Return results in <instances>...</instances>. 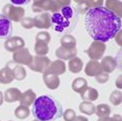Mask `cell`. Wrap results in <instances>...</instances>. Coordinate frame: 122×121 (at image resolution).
<instances>
[{
  "label": "cell",
  "instance_id": "obj_41",
  "mask_svg": "<svg viewBox=\"0 0 122 121\" xmlns=\"http://www.w3.org/2000/svg\"><path fill=\"white\" fill-rule=\"evenodd\" d=\"M112 121H122V116L119 115V114H115V115H113L111 117Z\"/></svg>",
  "mask_w": 122,
  "mask_h": 121
},
{
  "label": "cell",
  "instance_id": "obj_42",
  "mask_svg": "<svg viewBox=\"0 0 122 121\" xmlns=\"http://www.w3.org/2000/svg\"><path fill=\"white\" fill-rule=\"evenodd\" d=\"M73 121H88V119L86 118V117H84V116H76V118L74 119Z\"/></svg>",
  "mask_w": 122,
  "mask_h": 121
},
{
  "label": "cell",
  "instance_id": "obj_17",
  "mask_svg": "<svg viewBox=\"0 0 122 121\" xmlns=\"http://www.w3.org/2000/svg\"><path fill=\"white\" fill-rule=\"evenodd\" d=\"M105 7L112 11L115 15L122 19V1L120 0H106Z\"/></svg>",
  "mask_w": 122,
  "mask_h": 121
},
{
  "label": "cell",
  "instance_id": "obj_37",
  "mask_svg": "<svg viewBox=\"0 0 122 121\" xmlns=\"http://www.w3.org/2000/svg\"><path fill=\"white\" fill-rule=\"evenodd\" d=\"M56 2V4L57 5L59 9L66 7V6H70L71 4V0H53Z\"/></svg>",
  "mask_w": 122,
  "mask_h": 121
},
{
  "label": "cell",
  "instance_id": "obj_34",
  "mask_svg": "<svg viewBox=\"0 0 122 121\" xmlns=\"http://www.w3.org/2000/svg\"><path fill=\"white\" fill-rule=\"evenodd\" d=\"M63 117L65 121H73L76 118V112L73 109H67L63 113Z\"/></svg>",
  "mask_w": 122,
  "mask_h": 121
},
{
  "label": "cell",
  "instance_id": "obj_33",
  "mask_svg": "<svg viewBox=\"0 0 122 121\" xmlns=\"http://www.w3.org/2000/svg\"><path fill=\"white\" fill-rule=\"evenodd\" d=\"M94 78H96V81L97 83H102V84H104V83H106V82L109 81L110 76H109V74H108V73L102 71L101 73L97 74Z\"/></svg>",
  "mask_w": 122,
  "mask_h": 121
},
{
  "label": "cell",
  "instance_id": "obj_3",
  "mask_svg": "<svg viewBox=\"0 0 122 121\" xmlns=\"http://www.w3.org/2000/svg\"><path fill=\"white\" fill-rule=\"evenodd\" d=\"M51 22L55 31L59 33H71L77 26L78 12L71 6H66L52 13Z\"/></svg>",
  "mask_w": 122,
  "mask_h": 121
},
{
  "label": "cell",
  "instance_id": "obj_25",
  "mask_svg": "<svg viewBox=\"0 0 122 121\" xmlns=\"http://www.w3.org/2000/svg\"><path fill=\"white\" fill-rule=\"evenodd\" d=\"M79 111L85 115H93L96 114V106L91 102H82L79 105Z\"/></svg>",
  "mask_w": 122,
  "mask_h": 121
},
{
  "label": "cell",
  "instance_id": "obj_46",
  "mask_svg": "<svg viewBox=\"0 0 122 121\" xmlns=\"http://www.w3.org/2000/svg\"><path fill=\"white\" fill-rule=\"evenodd\" d=\"M32 121H40V120H38V119H34V120H32Z\"/></svg>",
  "mask_w": 122,
  "mask_h": 121
},
{
  "label": "cell",
  "instance_id": "obj_2",
  "mask_svg": "<svg viewBox=\"0 0 122 121\" xmlns=\"http://www.w3.org/2000/svg\"><path fill=\"white\" fill-rule=\"evenodd\" d=\"M33 115L40 121H56L63 116L61 103L50 96L36 97L33 103Z\"/></svg>",
  "mask_w": 122,
  "mask_h": 121
},
{
  "label": "cell",
  "instance_id": "obj_12",
  "mask_svg": "<svg viewBox=\"0 0 122 121\" xmlns=\"http://www.w3.org/2000/svg\"><path fill=\"white\" fill-rule=\"evenodd\" d=\"M66 64L64 60H53L49 64V66L47 67V69L45 70L44 73H50V74H55V75H62L66 72Z\"/></svg>",
  "mask_w": 122,
  "mask_h": 121
},
{
  "label": "cell",
  "instance_id": "obj_28",
  "mask_svg": "<svg viewBox=\"0 0 122 121\" xmlns=\"http://www.w3.org/2000/svg\"><path fill=\"white\" fill-rule=\"evenodd\" d=\"M15 115L19 119H26L30 116V110L28 107H26L24 105H20L15 110Z\"/></svg>",
  "mask_w": 122,
  "mask_h": 121
},
{
  "label": "cell",
  "instance_id": "obj_31",
  "mask_svg": "<svg viewBox=\"0 0 122 121\" xmlns=\"http://www.w3.org/2000/svg\"><path fill=\"white\" fill-rule=\"evenodd\" d=\"M36 42H42V43H47L48 44L51 37H50V34L46 31H41L39 33H37L36 35Z\"/></svg>",
  "mask_w": 122,
  "mask_h": 121
},
{
  "label": "cell",
  "instance_id": "obj_19",
  "mask_svg": "<svg viewBox=\"0 0 122 121\" xmlns=\"http://www.w3.org/2000/svg\"><path fill=\"white\" fill-rule=\"evenodd\" d=\"M81 99L84 102H94L99 99V91L93 88V87H88L87 86L82 92L80 93Z\"/></svg>",
  "mask_w": 122,
  "mask_h": 121
},
{
  "label": "cell",
  "instance_id": "obj_27",
  "mask_svg": "<svg viewBox=\"0 0 122 121\" xmlns=\"http://www.w3.org/2000/svg\"><path fill=\"white\" fill-rule=\"evenodd\" d=\"M76 38L70 34H65L61 38V44H62V46H65V47H76Z\"/></svg>",
  "mask_w": 122,
  "mask_h": 121
},
{
  "label": "cell",
  "instance_id": "obj_8",
  "mask_svg": "<svg viewBox=\"0 0 122 121\" xmlns=\"http://www.w3.org/2000/svg\"><path fill=\"white\" fill-rule=\"evenodd\" d=\"M12 60H13V62L19 64V65L29 66L30 63L33 60V55L30 53L29 49L27 47H23V48H20L18 50H15V51H13Z\"/></svg>",
  "mask_w": 122,
  "mask_h": 121
},
{
  "label": "cell",
  "instance_id": "obj_45",
  "mask_svg": "<svg viewBox=\"0 0 122 121\" xmlns=\"http://www.w3.org/2000/svg\"><path fill=\"white\" fill-rule=\"evenodd\" d=\"M74 1H75V2H77L78 4H83L85 0H74Z\"/></svg>",
  "mask_w": 122,
  "mask_h": 121
},
{
  "label": "cell",
  "instance_id": "obj_39",
  "mask_svg": "<svg viewBox=\"0 0 122 121\" xmlns=\"http://www.w3.org/2000/svg\"><path fill=\"white\" fill-rule=\"evenodd\" d=\"M13 5H23L30 2V0H10Z\"/></svg>",
  "mask_w": 122,
  "mask_h": 121
},
{
  "label": "cell",
  "instance_id": "obj_26",
  "mask_svg": "<svg viewBox=\"0 0 122 121\" xmlns=\"http://www.w3.org/2000/svg\"><path fill=\"white\" fill-rule=\"evenodd\" d=\"M96 114L99 118L103 117H108L111 114V108L107 104H100L96 107Z\"/></svg>",
  "mask_w": 122,
  "mask_h": 121
},
{
  "label": "cell",
  "instance_id": "obj_10",
  "mask_svg": "<svg viewBox=\"0 0 122 121\" xmlns=\"http://www.w3.org/2000/svg\"><path fill=\"white\" fill-rule=\"evenodd\" d=\"M52 26L51 15L48 12H42L34 18V27L38 29H48Z\"/></svg>",
  "mask_w": 122,
  "mask_h": 121
},
{
  "label": "cell",
  "instance_id": "obj_11",
  "mask_svg": "<svg viewBox=\"0 0 122 121\" xmlns=\"http://www.w3.org/2000/svg\"><path fill=\"white\" fill-rule=\"evenodd\" d=\"M76 55H77L76 47L69 48V47H65V46L61 45L60 47L56 50V56L59 60H71V59L75 58Z\"/></svg>",
  "mask_w": 122,
  "mask_h": 121
},
{
  "label": "cell",
  "instance_id": "obj_13",
  "mask_svg": "<svg viewBox=\"0 0 122 121\" xmlns=\"http://www.w3.org/2000/svg\"><path fill=\"white\" fill-rule=\"evenodd\" d=\"M12 33L11 22L3 15H0V38L10 36Z\"/></svg>",
  "mask_w": 122,
  "mask_h": 121
},
{
  "label": "cell",
  "instance_id": "obj_16",
  "mask_svg": "<svg viewBox=\"0 0 122 121\" xmlns=\"http://www.w3.org/2000/svg\"><path fill=\"white\" fill-rule=\"evenodd\" d=\"M43 81H44L47 88L52 90L59 88L61 84L59 75H55V74H50V73H43Z\"/></svg>",
  "mask_w": 122,
  "mask_h": 121
},
{
  "label": "cell",
  "instance_id": "obj_5",
  "mask_svg": "<svg viewBox=\"0 0 122 121\" xmlns=\"http://www.w3.org/2000/svg\"><path fill=\"white\" fill-rule=\"evenodd\" d=\"M107 46L105 42L97 41V40H93L90 46L86 49V55L91 60H99L103 58L105 51H106Z\"/></svg>",
  "mask_w": 122,
  "mask_h": 121
},
{
  "label": "cell",
  "instance_id": "obj_35",
  "mask_svg": "<svg viewBox=\"0 0 122 121\" xmlns=\"http://www.w3.org/2000/svg\"><path fill=\"white\" fill-rule=\"evenodd\" d=\"M23 28L25 29H32L34 27V19L32 18H24L21 21Z\"/></svg>",
  "mask_w": 122,
  "mask_h": 121
},
{
  "label": "cell",
  "instance_id": "obj_23",
  "mask_svg": "<svg viewBox=\"0 0 122 121\" xmlns=\"http://www.w3.org/2000/svg\"><path fill=\"white\" fill-rule=\"evenodd\" d=\"M87 86H88V85H87L86 79L81 78V77L74 79L73 82H72V89L75 92H77V93H81Z\"/></svg>",
  "mask_w": 122,
  "mask_h": 121
},
{
  "label": "cell",
  "instance_id": "obj_38",
  "mask_svg": "<svg viewBox=\"0 0 122 121\" xmlns=\"http://www.w3.org/2000/svg\"><path fill=\"white\" fill-rule=\"evenodd\" d=\"M114 38H115V41H116L117 44L122 47V29H120L119 31L117 32V34L115 35Z\"/></svg>",
  "mask_w": 122,
  "mask_h": 121
},
{
  "label": "cell",
  "instance_id": "obj_32",
  "mask_svg": "<svg viewBox=\"0 0 122 121\" xmlns=\"http://www.w3.org/2000/svg\"><path fill=\"white\" fill-rule=\"evenodd\" d=\"M105 3V0H85L84 1V5L88 9L96 8V7H101Z\"/></svg>",
  "mask_w": 122,
  "mask_h": 121
},
{
  "label": "cell",
  "instance_id": "obj_43",
  "mask_svg": "<svg viewBox=\"0 0 122 121\" xmlns=\"http://www.w3.org/2000/svg\"><path fill=\"white\" fill-rule=\"evenodd\" d=\"M97 121H112V119H111V117H103V118H100Z\"/></svg>",
  "mask_w": 122,
  "mask_h": 121
},
{
  "label": "cell",
  "instance_id": "obj_47",
  "mask_svg": "<svg viewBox=\"0 0 122 121\" xmlns=\"http://www.w3.org/2000/svg\"><path fill=\"white\" fill-rule=\"evenodd\" d=\"M9 121H12V120H9Z\"/></svg>",
  "mask_w": 122,
  "mask_h": 121
},
{
  "label": "cell",
  "instance_id": "obj_15",
  "mask_svg": "<svg viewBox=\"0 0 122 121\" xmlns=\"http://www.w3.org/2000/svg\"><path fill=\"white\" fill-rule=\"evenodd\" d=\"M23 92L20 90L19 88H15V87H11V88L6 89L4 93H3V96H4V102L6 103H15V102H20L21 101Z\"/></svg>",
  "mask_w": 122,
  "mask_h": 121
},
{
  "label": "cell",
  "instance_id": "obj_24",
  "mask_svg": "<svg viewBox=\"0 0 122 121\" xmlns=\"http://www.w3.org/2000/svg\"><path fill=\"white\" fill-rule=\"evenodd\" d=\"M12 70V73H13V77H15V79L19 80V81H22L26 78L27 76V72H26V69L24 68L22 65H19V64H16L15 66H13L12 68H10Z\"/></svg>",
  "mask_w": 122,
  "mask_h": 121
},
{
  "label": "cell",
  "instance_id": "obj_40",
  "mask_svg": "<svg viewBox=\"0 0 122 121\" xmlns=\"http://www.w3.org/2000/svg\"><path fill=\"white\" fill-rule=\"evenodd\" d=\"M115 85L118 89H122V74L117 77L116 81H115Z\"/></svg>",
  "mask_w": 122,
  "mask_h": 121
},
{
  "label": "cell",
  "instance_id": "obj_7",
  "mask_svg": "<svg viewBox=\"0 0 122 121\" xmlns=\"http://www.w3.org/2000/svg\"><path fill=\"white\" fill-rule=\"evenodd\" d=\"M51 63L50 60L47 56H42V55H36L33 56L32 62L30 63V65L28 66L30 69L34 72L37 73H44L45 70L47 69V67L49 66V64Z\"/></svg>",
  "mask_w": 122,
  "mask_h": 121
},
{
  "label": "cell",
  "instance_id": "obj_6",
  "mask_svg": "<svg viewBox=\"0 0 122 121\" xmlns=\"http://www.w3.org/2000/svg\"><path fill=\"white\" fill-rule=\"evenodd\" d=\"M32 10L34 12H41V11L56 12L60 10V9L53 0H33Z\"/></svg>",
  "mask_w": 122,
  "mask_h": 121
},
{
  "label": "cell",
  "instance_id": "obj_29",
  "mask_svg": "<svg viewBox=\"0 0 122 121\" xmlns=\"http://www.w3.org/2000/svg\"><path fill=\"white\" fill-rule=\"evenodd\" d=\"M34 50H35L37 55H46L49 51V47L47 43H42V42H36L35 46H34Z\"/></svg>",
  "mask_w": 122,
  "mask_h": 121
},
{
  "label": "cell",
  "instance_id": "obj_36",
  "mask_svg": "<svg viewBox=\"0 0 122 121\" xmlns=\"http://www.w3.org/2000/svg\"><path fill=\"white\" fill-rule=\"evenodd\" d=\"M115 60H116V62H117V68L122 72V47L119 49V51L117 52Z\"/></svg>",
  "mask_w": 122,
  "mask_h": 121
},
{
  "label": "cell",
  "instance_id": "obj_4",
  "mask_svg": "<svg viewBox=\"0 0 122 121\" xmlns=\"http://www.w3.org/2000/svg\"><path fill=\"white\" fill-rule=\"evenodd\" d=\"M2 15L7 18L9 21L13 22H21L25 18V9L22 6H16L13 5L12 3H8L3 6L2 8Z\"/></svg>",
  "mask_w": 122,
  "mask_h": 121
},
{
  "label": "cell",
  "instance_id": "obj_30",
  "mask_svg": "<svg viewBox=\"0 0 122 121\" xmlns=\"http://www.w3.org/2000/svg\"><path fill=\"white\" fill-rule=\"evenodd\" d=\"M110 102L114 106H119L122 103V92L120 90H114L110 95Z\"/></svg>",
  "mask_w": 122,
  "mask_h": 121
},
{
  "label": "cell",
  "instance_id": "obj_14",
  "mask_svg": "<svg viewBox=\"0 0 122 121\" xmlns=\"http://www.w3.org/2000/svg\"><path fill=\"white\" fill-rule=\"evenodd\" d=\"M101 64V68H102V71L103 72H106L108 74H110L112 72L115 71V69L117 68V62L115 58L111 55H108V56H105V58L102 59V62Z\"/></svg>",
  "mask_w": 122,
  "mask_h": 121
},
{
  "label": "cell",
  "instance_id": "obj_1",
  "mask_svg": "<svg viewBox=\"0 0 122 121\" xmlns=\"http://www.w3.org/2000/svg\"><path fill=\"white\" fill-rule=\"evenodd\" d=\"M84 24L91 38L102 42H107L114 38L122 28L121 19L104 6L88 9Z\"/></svg>",
  "mask_w": 122,
  "mask_h": 121
},
{
  "label": "cell",
  "instance_id": "obj_18",
  "mask_svg": "<svg viewBox=\"0 0 122 121\" xmlns=\"http://www.w3.org/2000/svg\"><path fill=\"white\" fill-rule=\"evenodd\" d=\"M84 72L87 76L90 77H96L97 74L102 72V68H101V64L97 60H89L86 64Z\"/></svg>",
  "mask_w": 122,
  "mask_h": 121
},
{
  "label": "cell",
  "instance_id": "obj_22",
  "mask_svg": "<svg viewBox=\"0 0 122 121\" xmlns=\"http://www.w3.org/2000/svg\"><path fill=\"white\" fill-rule=\"evenodd\" d=\"M68 68H69L70 72L74 74H77L81 72V70L83 69V60L75 56V58L69 60V64H68Z\"/></svg>",
  "mask_w": 122,
  "mask_h": 121
},
{
  "label": "cell",
  "instance_id": "obj_44",
  "mask_svg": "<svg viewBox=\"0 0 122 121\" xmlns=\"http://www.w3.org/2000/svg\"><path fill=\"white\" fill-rule=\"evenodd\" d=\"M3 102H4V96H3V92L0 91V106L3 104Z\"/></svg>",
  "mask_w": 122,
  "mask_h": 121
},
{
  "label": "cell",
  "instance_id": "obj_21",
  "mask_svg": "<svg viewBox=\"0 0 122 121\" xmlns=\"http://www.w3.org/2000/svg\"><path fill=\"white\" fill-rule=\"evenodd\" d=\"M15 79L13 77L12 70L9 67H4V68L0 69V83L2 84H9Z\"/></svg>",
  "mask_w": 122,
  "mask_h": 121
},
{
  "label": "cell",
  "instance_id": "obj_9",
  "mask_svg": "<svg viewBox=\"0 0 122 121\" xmlns=\"http://www.w3.org/2000/svg\"><path fill=\"white\" fill-rule=\"evenodd\" d=\"M23 47H25V41L20 36L8 37L4 42V48L9 52H13Z\"/></svg>",
  "mask_w": 122,
  "mask_h": 121
},
{
  "label": "cell",
  "instance_id": "obj_20",
  "mask_svg": "<svg viewBox=\"0 0 122 121\" xmlns=\"http://www.w3.org/2000/svg\"><path fill=\"white\" fill-rule=\"evenodd\" d=\"M35 100H36V93L34 92L31 88H29L22 95L20 103H21V105H24V106H26L29 108L30 106L33 105V103L35 102Z\"/></svg>",
  "mask_w": 122,
  "mask_h": 121
}]
</instances>
